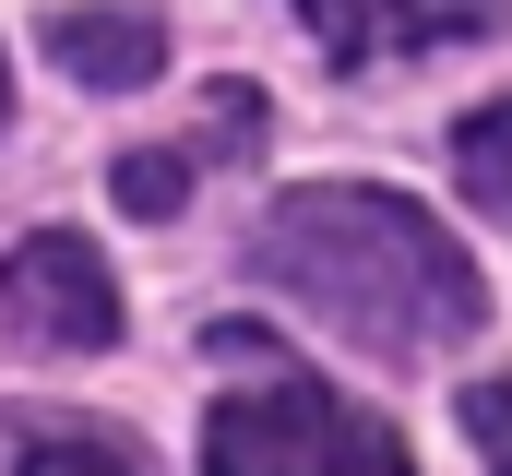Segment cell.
<instances>
[{
	"label": "cell",
	"instance_id": "11",
	"mask_svg": "<svg viewBox=\"0 0 512 476\" xmlns=\"http://www.w3.org/2000/svg\"><path fill=\"white\" fill-rule=\"evenodd\" d=\"M0 119H12V72H0Z\"/></svg>",
	"mask_w": 512,
	"mask_h": 476
},
{
	"label": "cell",
	"instance_id": "10",
	"mask_svg": "<svg viewBox=\"0 0 512 476\" xmlns=\"http://www.w3.org/2000/svg\"><path fill=\"white\" fill-rule=\"evenodd\" d=\"M203 143L251 155V143H262V96H215V108H203Z\"/></svg>",
	"mask_w": 512,
	"mask_h": 476
},
{
	"label": "cell",
	"instance_id": "5",
	"mask_svg": "<svg viewBox=\"0 0 512 476\" xmlns=\"http://www.w3.org/2000/svg\"><path fill=\"white\" fill-rule=\"evenodd\" d=\"M36 48H48V72H72V84H96V96H131V84H155V72H167V24H155V12H131V0L48 12V24H36Z\"/></svg>",
	"mask_w": 512,
	"mask_h": 476
},
{
	"label": "cell",
	"instance_id": "2",
	"mask_svg": "<svg viewBox=\"0 0 512 476\" xmlns=\"http://www.w3.org/2000/svg\"><path fill=\"white\" fill-rule=\"evenodd\" d=\"M203 476H417V453L393 441V417L274 369L203 417Z\"/></svg>",
	"mask_w": 512,
	"mask_h": 476
},
{
	"label": "cell",
	"instance_id": "1",
	"mask_svg": "<svg viewBox=\"0 0 512 476\" xmlns=\"http://www.w3.org/2000/svg\"><path fill=\"white\" fill-rule=\"evenodd\" d=\"M262 274L322 310L334 334L382 357H429V346H465L489 322V286L465 262V238L441 215H417L405 191H370V179H322V191H286L262 215Z\"/></svg>",
	"mask_w": 512,
	"mask_h": 476
},
{
	"label": "cell",
	"instance_id": "6",
	"mask_svg": "<svg viewBox=\"0 0 512 476\" xmlns=\"http://www.w3.org/2000/svg\"><path fill=\"white\" fill-rule=\"evenodd\" d=\"M453 179H465V203L477 215H512V96L501 108H477L453 131Z\"/></svg>",
	"mask_w": 512,
	"mask_h": 476
},
{
	"label": "cell",
	"instance_id": "3",
	"mask_svg": "<svg viewBox=\"0 0 512 476\" xmlns=\"http://www.w3.org/2000/svg\"><path fill=\"white\" fill-rule=\"evenodd\" d=\"M0 334L36 357H96L120 346V274L96 262V238L72 227H36L0 250Z\"/></svg>",
	"mask_w": 512,
	"mask_h": 476
},
{
	"label": "cell",
	"instance_id": "7",
	"mask_svg": "<svg viewBox=\"0 0 512 476\" xmlns=\"http://www.w3.org/2000/svg\"><path fill=\"white\" fill-rule=\"evenodd\" d=\"M12 476H143V453L108 441V429H24V465Z\"/></svg>",
	"mask_w": 512,
	"mask_h": 476
},
{
	"label": "cell",
	"instance_id": "4",
	"mask_svg": "<svg viewBox=\"0 0 512 476\" xmlns=\"http://www.w3.org/2000/svg\"><path fill=\"white\" fill-rule=\"evenodd\" d=\"M334 72H370V60H405V48H453L477 24H501V0H286Z\"/></svg>",
	"mask_w": 512,
	"mask_h": 476
},
{
	"label": "cell",
	"instance_id": "8",
	"mask_svg": "<svg viewBox=\"0 0 512 476\" xmlns=\"http://www.w3.org/2000/svg\"><path fill=\"white\" fill-rule=\"evenodd\" d=\"M108 191H120V215L167 227V215L191 203V155H179V143H143V155H120V167H108Z\"/></svg>",
	"mask_w": 512,
	"mask_h": 476
},
{
	"label": "cell",
	"instance_id": "9",
	"mask_svg": "<svg viewBox=\"0 0 512 476\" xmlns=\"http://www.w3.org/2000/svg\"><path fill=\"white\" fill-rule=\"evenodd\" d=\"M465 441L489 453V476H512V381H477L465 393Z\"/></svg>",
	"mask_w": 512,
	"mask_h": 476
}]
</instances>
